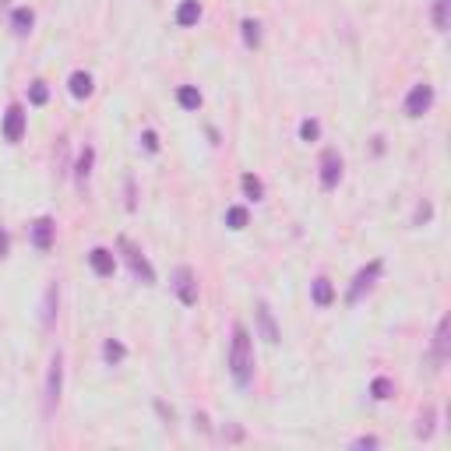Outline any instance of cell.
I'll return each mask as SVG.
<instances>
[{
    "mask_svg": "<svg viewBox=\"0 0 451 451\" xmlns=\"http://www.w3.org/2000/svg\"><path fill=\"white\" fill-rule=\"evenodd\" d=\"M230 374L240 388H247L254 381V342L247 324H233V342H230Z\"/></svg>",
    "mask_w": 451,
    "mask_h": 451,
    "instance_id": "cell-1",
    "label": "cell"
},
{
    "mask_svg": "<svg viewBox=\"0 0 451 451\" xmlns=\"http://www.w3.org/2000/svg\"><path fill=\"white\" fill-rule=\"evenodd\" d=\"M61 391H64V356L53 353L49 370H46V388H42V409L53 413L56 402H61Z\"/></svg>",
    "mask_w": 451,
    "mask_h": 451,
    "instance_id": "cell-2",
    "label": "cell"
},
{
    "mask_svg": "<svg viewBox=\"0 0 451 451\" xmlns=\"http://www.w3.org/2000/svg\"><path fill=\"white\" fill-rule=\"evenodd\" d=\"M117 244H120V254H124V261H127L131 275H134L138 282H145V286H152V282H155V268L148 264V258L141 254V247H134L127 237H120Z\"/></svg>",
    "mask_w": 451,
    "mask_h": 451,
    "instance_id": "cell-3",
    "label": "cell"
},
{
    "mask_svg": "<svg viewBox=\"0 0 451 451\" xmlns=\"http://www.w3.org/2000/svg\"><path fill=\"white\" fill-rule=\"evenodd\" d=\"M381 271H384V261L381 258H374L370 264H363L356 275H353V286H349V293H346V303L353 307V303H360V296L374 286V282L381 278Z\"/></svg>",
    "mask_w": 451,
    "mask_h": 451,
    "instance_id": "cell-4",
    "label": "cell"
},
{
    "mask_svg": "<svg viewBox=\"0 0 451 451\" xmlns=\"http://www.w3.org/2000/svg\"><path fill=\"white\" fill-rule=\"evenodd\" d=\"M434 106V85L430 81H416L413 88H409V95H406V117H423V113Z\"/></svg>",
    "mask_w": 451,
    "mask_h": 451,
    "instance_id": "cell-5",
    "label": "cell"
},
{
    "mask_svg": "<svg viewBox=\"0 0 451 451\" xmlns=\"http://www.w3.org/2000/svg\"><path fill=\"white\" fill-rule=\"evenodd\" d=\"M342 169H346L342 155H338L335 148H324V152H321V187H324V191H335L338 180H342Z\"/></svg>",
    "mask_w": 451,
    "mask_h": 451,
    "instance_id": "cell-6",
    "label": "cell"
},
{
    "mask_svg": "<svg viewBox=\"0 0 451 451\" xmlns=\"http://www.w3.org/2000/svg\"><path fill=\"white\" fill-rule=\"evenodd\" d=\"M173 293H177V300H180L184 307H194V303H198V278H194V271H191L187 264H180V268L173 271Z\"/></svg>",
    "mask_w": 451,
    "mask_h": 451,
    "instance_id": "cell-7",
    "label": "cell"
},
{
    "mask_svg": "<svg viewBox=\"0 0 451 451\" xmlns=\"http://www.w3.org/2000/svg\"><path fill=\"white\" fill-rule=\"evenodd\" d=\"M25 124H29L25 106H22V102H11L8 113H4V138H8V145H18V141L25 138Z\"/></svg>",
    "mask_w": 451,
    "mask_h": 451,
    "instance_id": "cell-8",
    "label": "cell"
},
{
    "mask_svg": "<svg viewBox=\"0 0 451 451\" xmlns=\"http://www.w3.org/2000/svg\"><path fill=\"white\" fill-rule=\"evenodd\" d=\"M29 240H32L35 251H49L53 240H56V222H53L49 215H39V219L29 226Z\"/></svg>",
    "mask_w": 451,
    "mask_h": 451,
    "instance_id": "cell-9",
    "label": "cell"
},
{
    "mask_svg": "<svg viewBox=\"0 0 451 451\" xmlns=\"http://www.w3.org/2000/svg\"><path fill=\"white\" fill-rule=\"evenodd\" d=\"M88 264L99 278H109L113 271H117V254H113L109 247H92L88 251Z\"/></svg>",
    "mask_w": 451,
    "mask_h": 451,
    "instance_id": "cell-10",
    "label": "cell"
},
{
    "mask_svg": "<svg viewBox=\"0 0 451 451\" xmlns=\"http://www.w3.org/2000/svg\"><path fill=\"white\" fill-rule=\"evenodd\" d=\"M254 317H258V331H261V338L268 346H275L278 342V324H275V317H271V307L264 303V300H258V310H254Z\"/></svg>",
    "mask_w": 451,
    "mask_h": 451,
    "instance_id": "cell-11",
    "label": "cell"
},
{
    "mask_svg": "<svg viewBox=\"0 0 451 451\" xmlns=\"http://www.w3.org/2000/svg\"><path fill=\"white\" fill-rule=\"evenodd\" d=\"M56 303H61V290H56V282H49L46 293H42V310H39L42 328H53V321H56Z\"/></svg>",
    "mask_w": 451,
    "mask_h": 451,
    "instance_id": "cell-12",
    "label": "cell"
},
{
    "mask_svg": "<svg viewBox=\"0 0 451 451\" xmlns=\"http://www.w3.org/2000/svg\"><path fill=\"white\" fill-rule=\"evenodd\" d=\"M310 300H314L317 307H331V303H335V286H331V278L317 275V278L310 282Z\"/></svg>",
    "mask_w": 451,
    "mask_h": 451,
    "instance_id": "cell-13",
    "label": "cell"
},
{
    "mask_svg": "<svg viewBox=\"0 0 451 451\" xmlns=\"http://www.w3.org/2000/svg\"><path fill=\"white\" fill-rule=\"evenodd\" d=\"M201 22V4L198 0H180V8H177V25L180 29H191Z\"/></svg>",
    "mask_w": 451,
    "mask_h": 451,
    "instance_id": "cell-14",
    "label": "cell"
},
{
    "mask_svg": "<svg viewBox=\"0 0 451 451\" xmlns=\"http://www.w3.org/2000/svg\"><path fill=\"white\" fill-rule=\"evenodd\" d=\"M92 162H95V148L85 145L81 155H78V166H74V180H78V187H85V180L92 177Z\"/></svg>",
    "mask_w": 451,
    "mask_h": 451,
    "instance_id": "cell-15",
    "label": "cell"
},
{
    "mask_svg": "<svg viewBox=\"0 0 451 451\" xmlns=\"http://www.w3.org/2000/svg\"><path fill=\"white\" fill-rule=\"evenodd\" d=\"M68 88H71L74 99H88L95 85H92V74H88V71H74V74L68 78Z\"/></svg>",
    "mask_w": 451,
    "mask_h": 451,
    "instance_id": "cell-16",
    "label": "cell"
},
{
    "mask_svg": "<svg viewBox=\"0 0 451 451\" xmlns=\"http://www.w3.org/2000/svg\"><path fill=\"white\" fill-rule=\"evenodd\" d=\"M32 25H35V15H32L29 8H15V11H11V29H15V35H29Z\"/></svg>",
    "mask_w": 451,
    "mask_h": 451,
    "instance_id": "cell-17",
    "label": "cell"
},
{
    "mask_svg": "<svg viewBox=\"0 0 451 451\" xmlns=\"http://www.w3.org/2000/svg\"><path fill=\"white\" fill-rule=\"evenodd\" d=\"M448 360V317L437 321V335H434V363Z\"/></svg>",
    "mask_w": 451,
    "mask_h": 451,
    "instance_id": "cell-18",
    "label": "cell"
},
{
    "mask_svg": "<svg viewBox=\"0 0 451 451\" xmlns=\"http://www.w3.org/2000/svg\"><path fill=\"white\" fill-rule=\"evenodd\" d=\"M124 356H127V349H124V342H120V338H106V342H102V360H106L109 367L124 363Z\"/></svg>",
    "mask_w": 451,
    "mask_h": 451,
    "instance_id": "cell-19",
    "label": "cell"
},
{
    "mask_svg": "<svg viewBox=\"0 0 451 451\" xmlns=\"http://www.w3.org/2000/svg\"><path fill=\"white\" fill-rule=\"evenodd\" d=\"M240 191H244L247 201H261V198H264V184H261L254 173H244V177H240Z\"/></svg>",
    "mask_w": 451,
    "mask_h": 451,
    "instance_id": "cell-20",
    "label": "cell"
},
{
    "mask_svg": "<svg viewBox=\"0 0 451 451\" xmlns=\"http://www.w3.org/2000/svg\"><path fill=\"white\" fill-rule=\"evenodd\" d=\"M177 102L194 113V109H201V92H198L194 85H180V88H177Z\"/></svg>",
    "mask_w": 451,
    "mask_h": 451,
    "instance_id": "cell-21",
    "label": "cell"
},
{
    "mask_svg": "<svg viewBox=\"0 0 451 451\" xmlns=\"http://www.w3.org/2000/svg\"><path fill=\"white\" fill-rule=\"evenodd\" d=\"M370 395L377 402H388L391 395H395V381L391 377H374V384H370Z\"/></svg>",
    "mask_w": 451,
    "mask_h": 451,
    "instance_id": "cell-22",
    "label": "cell"
},
{
    "mask_svg": "<svg viewBox=\"0 0 451 451\" xmlns=\"http://www.w3.org/2000/svg\"><path fill=\"white\" fill-rule=\"evenodd\" d=\"M247 208L244 205H230V208H226V226H230V230H244V226H247Z\"/></svg>",
    "mask_w": 451,
    "mask_h": 451,
    "instance_id": "cell-23",
    "label": "cell"
},
{
    "mask_svg": "<svg viewBox=\"0 0 451 451\" xmlns=\"http://www.w3.org/2000/svg\"><path fill=\"white\" fill-rule=\"evenodd\" d=\"M448 4H451V0H434V29L437 32H448Z\"/></svg>",
    "mask_w": 451,
    "mask_h": 451,
    "instance_id": "cell-24",
    "label": "cell"
},
{
    "mask_svg": "<svg viewBox=\"0 0 451 451\" xmlns=\"http://www.w3.org/2000/svg\"><path fill=\"white\" fill-rule=\"evenodd\" d=\"M240 29H244V42H247V46H258V42H261V25H258L254 18H244Z\"/></svg>",
    "mask_w": 451,
    "mask_h": 451,
    "instance_id": "cell-25",
    "label": "cell"
},
{
    "mask_svg": "<svg viewBox=\"0 0 451 451\" xmlns=\"http://www.w3.org/2000/svg\"><path fill=\"white\" fill-rule=\"evenodd\" d=\"M46 99H49L46 81H32V85H29V102H32V106H46Z\"/></svg>",
    "mask_w": 451,
    "mask_h": 451,
    "instance_id": "cell-26",
    "label": "cell"
},
{
    "mask_svg": "<svg viewBox=\"0 0 451 451\" xmlns=\"http://www.w3.org/2000/svg\"><path fill=\"white\" fill-rule=\"evenodd\" d=\"M321 138V124L314 120V117H307L303 124H300V141H317Z\"/></svg>",
    "mask_w": 451,
    "mask_h": 451,
    "instance_id": "cell-27",
    "label": "cell"
},
{
    "mask_svg": "<svg viewBox=\"0 0 451 451\" xmlns=\"http://www.w3.org/2000/svg\"><path fill=\"white\" fill-rule=\"evenodd\" d=\"M430 434H434V409H427V413L420 416V427H416V437H423V441H427Z\"/></svg>",
    "mask_w": 451,
    "mask_h": 451,
    "instance_id": "cell-28",
    "label": "cell"
},
{
    "mask_svg": "<svg viewBox=\"0 0 451 451\" xmlns=\"http://www.w3.org/2000/svg\"><path fill=\"white\" fill-rule=\"evenodd\" d=\"M141 145H145V152H159V134L155 131H141Z\"/></svg>",
    "mask_w": 451,
    "mask_h": 451,
    "instance_id": "cell-29",
    "label": "cell"
},
{
    "mask_svg": "<svg viewBox=\"0 0 451 451\" xmlns=\"http://www.w3.org/2000/svg\"><path fill=\"white\" fill-rule=\"evenodd\" d=\"M430 215H434V205H430V201H423V205L416 208V226H420V222H427Z\"/></svg>",
    "mask_w": 451,
    "mask_h": 451,
    "instance_id": "cell-30",
    "label": "cell"
},
{
    "mask_svg": "<svg viewBox=\"0 0 451 451\" xmlns=\"http://www.w3.org/2000/svg\"><path fill=\"white\" fill-rule=\"evenodd\" d=\"M8 251H11V237H8V230H0V261L8 258Z\"/></svg>",
    "mask_w": 451,
    "mask_h": 451,
    "instance_id": "cell-31",
    "label": "cell"
},
{
    "mask_svg": "<svg viewBox=\"0 0 451 451\" xmlns=\"http://www.w3.org/2000/svg\"><path fill=\"white\" fill-rule=\"evenodd\" d=\"M356 448H377V437H360V441H353Z\"/></svg>",
    "mask_w": 451,
    "mask_h": 451,
    "instance_id": "cell-32",
    "label": "cell"
},
{
    "mask_svg": "<svg viewBox=\"0 0 451 451\" xmlns=\"http://www.w3.org/2000/svg\"><path fill=\"white\" fill-rule=\"evenodd\" d=\"M127 208H134V180H127Z\"/></svg>",
    "mask_w": 451,
    "mask_h": 451,
    "instance_id": "cell-33",
    "label": "cell"
}]
</instances>
